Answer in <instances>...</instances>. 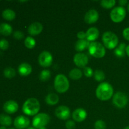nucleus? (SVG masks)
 Wrapping results in <instances>:
<instances>
[{
	"label": "nucleus",
	"mask_w": 129,
	"mask_h": 129,
	"mask_svg": "<svg viewBox=\"0 0 129 129\" xmlns=\"http://www.w3.org/2000/svg\"><path fill=\"white\" fill-rule=\"evenodd\" d=\"M54 88L59 93H66L69 88V81L67 77L62 74H59L54 79Z\"/></svg>",
	"instance_id": "3"
},
{
	"label": "nucleus",
	"mask_w": 129,
	"mask_h": 129,
	"mask_svg": "<svg viewBox=\"0 0 129 129\" xmlns=\"http://www.w3.org/2000/svg\"><path fill=\"white\" fill-rule=\"evenodd\" d=\"M0 129H6V128L5 126H1V127H0Z\"/></svg>",
	"instance_id": "40"
},
{
	"label": "nucleus",
	"mask_w": 129,
	"mask_h": 129,
	"mask_svg": "<svg viewBox=\"0 0 129 129\" xmlns=\"http://www.w3.org/2000/svg\"><path fill=\"white\" fill-rule=\"evenodd\" d=\"M40 109V105L38 100L34 98H30L26 100L22 107L23 112L28 116L37 115Z\"/></svg>",
	"instance_id": "2"
},
{
	"label": "nucleus",
	"mask_w": 129,
	"mask_h": 129,
	"mask_svg": "<svg viewBox=\"0 0 129 129\" xmlns=\"http://www.w3.org/2000/svg\"><path fill=\"white\" fill-rule=\"evenodd\" d=\"M69 76L73 80H78L83 76V73L80 69L78 68H74L70 71L69 73Z\"/></svg>",
	"instance_id": "24"
},
{
	"label": "nucleus",
	"mask_w": 129,
	"mask_h": 129,
	"mask_svg": "<svg viewBox=\"0 0 129 129\" xmlns=\"http://www.w3.org/2000/svg\"><path fill=\"white\" fill-rule=\"evenodd\" d=\"M94 78L98 82H102L105 79V74L104 72L100 69H97L94 73Z\"/></svg>",
	"instance_id": "27"
},
{
	"label": "nucleus",
	"mask_w": 129,
	"mask_h": 129,
	"mask_svg": "<svg viewBox=\"0 0 129 129\" xmlns=\"http://www.w3.org/2000/svg\"><path fill=\"white\" fill-rule=\"evenodd\" d=\"M87 115L88 114H87L86 111L83 108H81L76 109L72 114L73 120L77 122H83L86 118Z\"/></svg>",
	"instance_id": "14"
},
{
	"label": "nucleus",
	"mask_w": 129,
	"mask_h": 129,
	"mask_svg": "<svg viewBox=\"0 0 129 129\" xmlns=\"http://www.w3.org/2000/svg\"><path fill=\"white\" fill-rule=\"evenodd\" d=\"M126 54L129 57V45H127V47H126Z\"/></svg>",
	"instance_id": "39"
},
{
	"label": "nucleus",
	"mask_w": 129,
	"mask_h": 129,
	"mask_svg": "<svg viewBox=\"0 0 129 129\" xmlns=\"http://www.w3.org/2000/svg\"><path fill=\"white\" fill-rule=\"evenodd\" d=\"M74 63L76 66L80 68H84L86 67L88 63V57L84 53H78L73 58Z\"/></svg>",
	"instance_id": "11"
},
{
	"label": "nucleus",
	"mask_w": 129,
	"mask_h": 129,
	"mask_svg": "<svg viewBox=\"0 0 129 129\" xmlns=\"http://www.w3.org/2000/svg\"><path fill=\"white\" fill-rule=\"evenodd\" d=\"M51 76V73L48 69H44V70L42 71L41 73L39 74V79L42 81H47L49 80Z\"/></svg>",
	"instance_id": "28"
},
{
	"label": "nucleus",
	"mask_w": 129,
	"mask_h": 129,
	"mask_svg": "<svg viewBox=\"0 0 129 129\" xmlns=\"http://www.w3.org/2000/svg\"><path fill=\"white\" fill-rule=\"evenodd\" d=\"M4 76L7 78H14L16 75V71L12 68H7L4 70Z\"/></svg>",
	"instance_id": "30"
},
{
	"label": "nucleus",
	"mask_w": 129,
	"mask_h": 129,
	"mask_svg": "<svg viewBox=\"0 0 129 129\" xmlns=\"http://www.w3.org/2000/svg\"><path fill=\"white\" fill-rule=\"evenodd\" d=\"M55 115L59 119L65 120H68L70 118L71 110L69 107H66V106H59L55 109Z\"/></svg>",
	"instance_id": "10"
},
{
	"label": "nucleus",
	"mask_w": 129,
	"mask_h": 129,
	"mask_svg": "<svg viewBox=\"0 0 129 129\" xmlns=\"http://www.w3.org/2000/svg\"><path fill=\"white\" fill-rule=\"evenodd\" d=\"M115 0H103L101 1V6L105 9H110L115 5Z\"/></svg>",
	"instance_id": "29"
},
{
	"label": "nucleus",
	"mask_w": 129,
	"mask_h": 129,
	"mask_svg": "<svg viewBox=\"0 0 129 129\" xmlns=\"http://www.w3.org/2000/svg\"><path fill=\"white\" fill-rule=\"evenodd\" d=\"M126 44L124 43H121L115 49L114 53L118 57H123L126 53Z\"/></svg>",
	"instance_id": "22"
},
{
	"label": "nucleus",
	"mask_w": 129,
	"mask_h": 129,
	"mask_svg": "<svg viewBox=\"0 0 129 129\" xmlns=\"http://www.w3.org/2000/svg\"><path fill=\"white\" fill-rule=\"evenodd\" d=\"M123 129H129V126H127V127H125V128Z\"/></svg>",
	"instance_id": "42"
},
{
	"label": "nucleus",
	"mask_w": 129,
	"mask_h": 129,
	"mask_svg": "<svg viewBox=\"0 0 129 129\" xmlns=\"http://www.w3.org/2000/svg\"><path fill=\"white\" fill-rule=\"evenodd\" d=\"M50 122V117L45 113H40L36 115L33 118L32 125L35 128H40L45 127Z\"/></svg>",
	"instance_id": "6"
},
{
	"label": "nucleus",
	"mask_w": 129,
	"mask_h": 129,
	"mask_svg": "<svg viewBox=\"0 0 129 129\" xmlns=\"http://www.w3.org/2000/svg\"><path fill=\"white\" fill-rule=\"evenodd\" d=\"M86 40L89 42H94L100 35V31L96 27H91L88 28L86 32Z\"/></svg>",
	"instance_id": "17"
},
{
	"label": "nucleus",
	"mask_w": 129,
	"mask_h": 129,
	"mask_svg": "<svg viewBox=\"0 0 129 129\" xmlns=\"http://www.w3.org/2000/svg\"><path fill=\"white\" fill-rule=\"evenodd\" d=\"M88 50L90 55L96 58L103 57L106 54L105 46L98 42H91L88 47Z\"/></svg>",
	"instance_id": "5"
},
{
	"label": "nucleus",
	"mask_w": 129,
	"mask_h": 129,
	"mask_svg": "<svg viewBox=\"0 0 129 129\" xmlns=\"http://www.w3.org/2000/svg\"><path fill=\"white\" fill-rule=\"evenodd\" d=\"M13 28L9 24L3 23L0 24V34L4 36H9L12 34Z\"/></svg>",
	"instance_id": "20"
},
{
	"label": "nucleus",
	"mask_w": 129,
	"mask_h": 129,
	"mask_svg": "<svg viewBox=\"0 0 129 129\" xmlns=\"http://www.w3.org/2000/svg\"><path fill=\"white\" fill-rule=\"evenodd\" d=\"M28 33L30 35L36 36L39 35L43 30V25L39 22H34L30 24L28 27Z\"/></svg>",
	"instance_id": "16"
},
{
	"label": "nucleus",
	"mask_w": 129,
	"mask_h": 129,
	"mask_svg": "<svg viewBox=\"0 0 129 129\" xmlns=\"http://www.w3.org/2000/svg\"><path fill=\"white\" fill-rule=\"evenodd\" d=\"M30 120L28 117L20 115L16 117L14 120V126L16 129H25L30 125Z\"/></svg>",
	"instance_id": "12"
},
{
	"label": "nucleus",
	"mask_w": 129,
	"mask_h": 129,
	"mask_svg": "<svg viewBox=\"0 0 129 129\" xmlns=\"http://www.w3.org/2000/svg\"><path fill=\"white\" fill-rule=\"evenodd\" d=\"M96 96L101 101H108L113 96V88L107 82L100 83L96 89Z\"/></svg>",
	"instance_id": "1"
},
{
	"label": "nucleus",
	"mask_w": 129,
	"mask_h": 129,
	"mask_svg": "<svg viewBox=\"0 0 129 129\" xmlns=\"http://www.w3.org/2000/svg\"><path fill=\"white\" fill-rule=\"evenodd\" d=\"M99 19V13L94 9L89 10L84 15V20L86 23L93 24L96 22Z\"/></svg>",
	"instance_id": "13"
},
{
	"label": "nucleus",
	"mask_w": 129,
	"mask_h": 129,
	"mask_svg": "<svg viewBox=\"0 0 129 129\" xmlns=\"http://www.w3.org/2000/svg\"><path fill=\"white\" fill-rule=\"evenodd\" d=\"M113 103L118 108H123L127 106L128 99L127 94L122 92L118 91L113 96Z\"/></svg>",
	"instance_id": "8"
},
{
	"label": "nucleus",
	"mask_w": 129,
	"mask_h": 129,
	"mask_svg": "<svg viewBox=\"0 0 129 129\" xmlns=\"http://www.w3.org/2000/svg\"><path fill=\"white\" fill-rule=\"evenodd\" d=\"M39 129H47V128H45V127H42V128H39Z\"/></svg>",
	"instance_id": "44"
},
{
	"label": "nucleus",
	"mask_w": 129,
	"mask_h": 129,
	"mask_svg": "<svg viewBox=\"0 0 129 129\" xmlns=\"http://www.w3.org/2000/svg\"><path fill=\"white\" fill-rule=\"evenodd\" d=\"M18 71L20 75L21 76H28L31 74L32 71V68L31 65L28 63H22L18 66Z\"/></svg>",
	"instance_id": "18"
},
{
	"label": "nucleus",
	"mask_w": 129,
	"mask_h": 129,
	"mask_svg": "<svg viewBox=\"0 0 129 129\" xmlns=\"http://www.w3.org/2000/svg\"><path fill=\"white\" fill-rule=\"evenodd\" d=\"M39 63L43 68H49L52 65L53 62V57L48 51H43L39 56Z\"/></svg>",
	"instance_id": "9"
},
{
	"label": "nucleus",
	"mask_w": 129,
	"mask_h": 129,
	"mask_svg": "<svg viewBox=\"0 0 129 129\" xmlns=\"http://www.w3.org/2000/svg\"><path fill=\"white\" fill-rule=\"evenodd\" d=\"M123 36L125 39L129 41V28H126L123 30Z\"/></svg>",
	"instance_id": "37"
},
{
	"label": "nucleus",
	"mask_w": 129,
	"mask_h": 129,
	"mask_svg": "<svg viewBox=\"0 0 129 129\" xmlns=\"http://www.w3.org/2000/svg\"><path fill=\"white\" fill-rule=\"evenodd\" d=\"M8 129H15L14 128H8Z\"/></svg>",
	"instance_id": "45"
},
{
	"label": "nucleus",
	"mask_w": 129,
	"mask_h": 129,
	"mask_svg": "<svg viewBox=\"0 0 129 129\" xmlns=\"http://www.w3.org/2000/svg\"><path fill=\"white\" fill-rule=\"evenodd\" d=\"M13 37L16 40H21L24 38V34L20 30H16L13 33Z\"/></svg>",
	"instance_id": "34"
},
{
	"label": "nucleus",
	"mask_w": 129,
	"mask_h": 129,
	"mask_svg": "<svg viewBox=\"0 0 129 129\" xmlns=\"http://www.w3.org/2000/svg\"><path fill=\"white\" fill-rule=\"evenodd\" d=\"M12 123V118L5 114L0 115V124L5 127L10 126Z\"/></svg>",
	"instance_id": "25"
},
{
	"label": "nucleus",
	"mask_w": 129,
	"mask_h": 129,
	"mask_svg": "<svg viewBox=\"0 0 129 129\" xmlns=\"http://www.w3.org/2000/svg\"><path fill=\"white\" fill-rule=\"evenodd\" d=\"M94 128L95 129H106L107 125L105 122L102 120H98L94 123Z\"/></svg>",
	"instance_id": "31"
},
{
	"label": "nucleus",
	"mask_w": 129,
	"mask_h": 129,
	"mask_svg": "<svg viewBox=\"0 0 129 129\" xmlns=\"http://www.w3.org/2000/svg\"><path fill=\"white\" fill-rule=\"evenodd\" d=\"M118 3L120 5V6L123 7V6H125V5L128 3V1H127V0H120V1H118Z\"/></svg>",
	"instance_id": "38"
},
{
	"label": "nucleus",
	"mask_w": 129,
	"mask_h": 129,
	"mask_svg": "<svg viewBox=\"0 0 129 129\" xmlns=\"http://www.w3.org/2000/svg\"><path fill=\"white\" fill-rule=\"evenodd\" d=\"M24 44H25V46L26 48L29 49H34L36 45V41H35V39H34L31 37H27L25 39V42H24Z\"/></svg>",
	"instance_id": "26"
},
{
	"label": "nucleus",
	"mask_w": 129,
	"mask_h": 129,
	"mask_svg": "<svg viewBox=\"0 0 129 129\" xmlns=\"http://www.w3.org/2000/svg\"><path fill=\"white\" fill-rule=\"evenodd\" d=\"M83 73H84V76L87 78H91L94 75V72H93V69L89 67L84 68V70H83Z\"/></svg>",
	"instance_id": "32"
},
{
	"label": "nucleus",
	"mask_w": 129,
	"mask_h": 129,
	"mask_svg": "<svg viewBox=\"0 0 129 129\" xmlns=\"http://www.w3.org/2000/svg\"><path fill=\"white\" fill-rule=\"evenodd\" d=\"M59 101V98L57 94L55 93H49L45 97V102L47 105L50 106L57 104Z\"/></svg>",
	"instance_id": "19"
},
{
	"label": "nucleus",
	"mask_w": 129,
	"mask_h": 129,
	"mask_svg": "<svg viewBox=\"0 0 129 129\" xmlns=\"http://www.w3.org/2000/svg\"><path fill=\"white\" fill-rule=\"evenodd\" d=\"M77 37L78 38L79 40H84L85 39H86V34L84 31H79L77 34Z\"/></svg>",
	"instance_id": "36"
},
{
	"label": "nucleus",
	"mask_w": 129,
	"mask_h": 129,
	"mask_svg": "<svg viewBox=\"0 0 129 129\" xmlns=\"http://www.w3.org/2000/svg\"><path fill=\"white\" fill-rule=\"evenodd\" d=\"M9 47V42L6 39H1L0 40V49L3 50H6Z\"/></svg>",
	"instance_id": "33"
},
{
	"label": "nucleus",
	"mask_w": 129,
	"mask_h": 129,
	"mask_svg": "<svg viewBox=\"0 0 129 129\" xmlns=\"http://www.w3.org/2000/svg\"><path fill=\"white\" fill-rule=\"evenodd\" d=\"M27 129H37V128H35V127H28Z\"/></svg>",
	"instance_id": "41"
},
{
	"label": "nucleus",
	"mask_w": 129,
	"mask_h": 129,
	"mask_svg": "<svg viewBox=\"0 0 129 129\" xmlns=\"http://www.w3.org/2000/svg\"><path fill=\"white\" fill-rule=\"evenodd\" d=\"M3 110L6 113L13 114L18 110V104L14 100H8L4 104Z\"/></svg>",
	"instance_id": "15"
},
{
	"label": "nucleus",
	"mask_w": 129,
	"mask_h": 129,
	"mask_svg": "<svg viewBox=\"0 0 129 129\" xmlns=\"http://www.w3.org/2000/svg\"><path fill=\"white\" fill-rule=\"evenodd\" d=\"M127 9H128V11L129 12V3L128 4V6H127Z\"/></svg>",
	"instance_id": "43"
},
{
	"label": "nucleus",
	"mask_w": 129,
	"mask_h": 129,
	"mask_svg": "<svg viewBox=\"0 0 129 129\" xmlns=\"http://www.w3.org/2000/svg\"><path fill=\"white\" fill-rule=\"evenodd\" d=\"M89 45V41L87 40H78L75 44V49L78 52H82L86 49V48H88Z\"/></svg>",
	"instance_id": "21"
},
{
	"label": "nucleus",
	"mask_w": 129,
	"mask_h": 129,
	"mask_svg": "<svg viewBox=\"0 0 129 129\" xmlns=\"http://www.w3.org/2000/svg\"><path fill=\"white\" fill-rule=\"evenodd\" d=\"M125 9L120 6L115 7L110 12V18L114 23L122 22L125 19Z\"/></svg>",
	"instance_id": "7"
},
{
	"label": "nucleus",
	"mask_w": 129,
	"mask_h": 129,
	"mask_svg": "<svg viewBox=\"0 0 129 129\" xmlns=\"http://www.w3.org/2000/svg\"><path fill=\"white\" fill-rule=\"evenodd\" d=\"M66 127L67 129H74L76 127L75 122L71 120H69L66 123Z\"/></svg>",
	"instance_id": "35"
},
{
	"label": "nucleus",
	"mask_w": 129,
	"mask_h": 129,
	"mask_svg": "<svg viewBox=\"0 0 129 129\" xmlns=\"http://www.w3.org/2000/svg\"><path fill=\"white\" fill-rule=\"evenodd\" d=\"M2 16L7 21H12L16 17V13L11 9H6L3 11Z\"/></svg>",
	"instance_id": "23"
},
{
	"label": "nucleus",
	"mask_w": 129,
	"mask_h": 129,
	"mask_svg": "<svg viewBox=\"0 0 129 129\" xmlns=\"http://www.w3.org/2000/svg\"><path fill=\"white\" fill-rule=\"evenodd\" d=\"M102 41L105 47L108 49H114L118 44L117 35L112 31H106L102 35Z\"/></svg>",
	"instance_id": "4"
}]
</instances>
